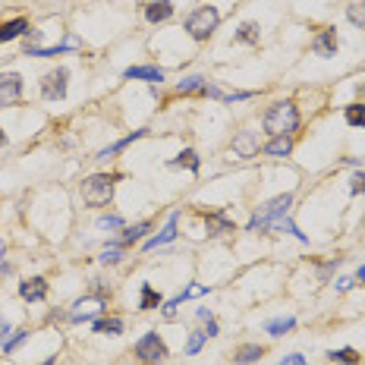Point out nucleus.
Listing matches in <instances>:
<instances>
[{
  "label": "nucleus",
  "mask_w": 365,
  "mask_h": 365,
  "mask_svg": "<svg viewBox=\"0 0 365 365\" xmlns=\"http://www.w3.org/2000/svg\"><path fill=\"white\" fill-rule=\"evenodd\" d=\"M350 192H352V195H362V199H365V170H356V173H352Z\"/></svg>",
  "instance_id": "nucleus-39"
},
{
  "label": "nucleus",
  "mask_w": 365,
  "mask_h": 365,
  "mask_svg": "<svg viewBox=\"0 0 365 365\" xmlns=\"http://www.w3.org/2000/svg\"><path fill=\"white\" fill-rule=\"evenodd\" d=\"M327 362H331V365H359V362H362V352L352 350V346L327 350Z\"/></svg>",
  "instance_id": "nucleus-27"
},
{
  "label": "nucleus",
  "mask_w": 365,
  "mask_h": 365,
  "mask_svg": "<svg viewBox=\"0 0 365 365\" xmlns=\"http://www.w3.org/2000/svg\"><path fill=\"white\" fill-rule=\"evenodd\" d=\"M289 208H293V192H280L274 195L271 201H264V205L255 208V214L249 217V224H245V233H268L271 224H274L277 217H283V214H289Z\"/></svg>",
  "instance_id": "nucleus-2"
},
{
  "label": "nucleus",
  "mask_w": 365,
  "mask_h": 365,
  "mask_svg": "<svg viewBox=\"0 0 365 365\" xmlns=\"http://www.w3.org/2000/svg\"><path fill=\"white\" fill-rule=\"evenodd\" d=\"M22 101V76L13 69H0V110L16 107Z\"/></svg>",
  "instance_id": "nucleus-8"
},
{
  "label": "nucleus",
  "mask_w": 365,
  "mask_h": 365,
  "mask_svg": "<svg viewBox=\"0 0 365 365\" xmlns=\"http://www.w3.org/2000/svg\"><path fill=\"white\" fill-rule=\"evenodd\" d=\"M255 92H227L224 94V104H239V101H252Z\"/></svg>",
  "instance_id": "nucleus-40"
},
{
  "label": "nucleus",
  "mask_w": 365,
  "mask_h": 365,
  "mask_svg": "<svg viewBox=\"0 0 365 365\" xmlns=\"http://www.w3.org/2000/svg\"><path fill=\"white\" fill-rule=\"evenodd\" d=\"M173 10H176L173 0H148V3H145V19H148L151 25H161L173 16Z\"/></svg>",
  "instance_id": "nucleus-16"
},
{
  "label": "nucleus",
  "mask_w": 365,
  "mask_h": 365,
  "mask_svg": "<svg viewBox=\"0 0 365 365\" xmlns=\"http://www.w3.org/2000/svg\"><path fill=\"white\" fill-rule=\"evenodd\" d=\"M233 41L236 44H249V48H255L258 41H262V25L258 22H239V29H236V35H233Z\"/></svg>",
  "instance_id": "nucleus-26"
},
{
  "label": "nucleus",
  "mask_w": 365,
  "mask_h": 365,
  "mask_svg": "<svg viewBox=\"0 0 365 365\" xmlns=\"http://www.w3.org/2000/svg\"><path fill=\"white\" fill-rule=\"evenodd\" d=\"M346 164H350V167H356V170H362V157H346Z\"/></svg>",
  "instance_id": "nucleus-48"
},
{
  "label": "nucleus",
  "mask_w": 365,
  "mask_h": 365,
  "mask_svg": "<svg viewBox=\"0 0 365 365\" xmlns=\"http://www.w3.org/2000/svg\"><path fill=\"white\" fill-rule=\"evenodd\" d=\"M262 155L268 157H289L293 155V136H271L262 145Z\"/></svg>",
  "instance_id": "nucleus-22"
},
{
  "label": "nucleus",
  "mask_w": 365,
  "mask_h": 365,
  "mask_svg": "<svg viewBox=\"0 0 365 365\" xmlns=\"http://www.w3.org/2000/svg\"><path fill=\"white\" fill-rule=\"evenodd\" d=\"M126 220L123 214H101L98 217V230H123Z\"/></svg>",
  "instance_id": "nucleus-35"
},
{
  "label": "nucleus",
  "mask_w": 365,
  "mask_h": 365,
  "mask_svg": "<svg viewBox=\"0 0 365 365\" xmlns=\"http://www.w3.org/2000/svg\"><path fill=\"white\" fill-rule=\"evenodd\" d=\"M180 306H182V296L176 293L173 299H164V306H161V315H164V318H167V321H173V318H176V312H180Z\"/></svg>",
  "instance_id": "nucleus-37"
},
{
  "label": "nucleus",
  "mask_w": 365,
  "mask_h": 365,
  "mask_svg": "<svg viewBox=\"0 0 365 365\" xmlns=\"http://www.w3.org/2000/svg\"><path fill=\"white\" fill-rule=\"evenodd\" d=\"M69 92V69L54 66L41 76V98L44 101H63Z\"/></svg>",
  "instance_id": "nucleus-7"
},
{
  "label": "nucleus",
  "mask_w": 365,
  "mask_h": 365,
  "mask_svg": "<svg viewBox=\"0 0 365 365\" xmlns=\"http://www.w3.org/2000/svg\"><path fill=\"white\" fill-rule=\"evenodd\" d=\"M220 25V10L214 3H201L182 19V31H186L192 41H208V38L217 31Z\"/></svg>",
  "instance_id": "nucleus-3"
},
{
  "label": "nucleus",
  "mask_w": 365,
  "mask_h": 365,
  "mask_svg": "<svg viewBox=\"0 0 365 365\" xmlns=\"http://www.w3.org/2000/svg\"><path fill=\"white\" fill-rule=\"evenodd\" d=\"M29 19L25 16H16V19H6V22H0V44H10L16 41V38H25V31H29Z\"/></svg>",
  "instance_id": "nucleus-19"
},
{
  "label": "nucleus",
  "mask_w": 365,
  "mask_h": 365,
  "mask_svg": "<svg viewBox=\"0 0 365 365\" xmlns=\"http://www.w3.org/2000/svg\"><path fill=\"white\" fill-rule=\"evenodd\" d=\"M48 293H50V283L44 277H25V280H19V299L25 302H44Z\"/></svg>",
  "instance_id": "nucleus-13"
},
{
  "label": "nucleus",
  "mask_w": 365,
  "mask_h": 365,
  "mask_svg": "<svg viewBox=\"0 0 365 365\" xmlns=\"http://www.w3.org/2000/svg\"><path fill=\"white\" fill-rule=\"evenodd\" d=\"M201 331H205V337L208 340H214L220 334V324H217V318H211V321H205V327H201Z\"/></svg>",
  "instance_id": "nucleus-43"
},
{
  "label": "nucleus",
  "mask_w": 365,
  "mask_h": 365,
  "mask_svg": "<svg viewBox=\"0 0 365 365\" xmlns=\"http://www.w3.org/2000/svg\"><path fill=\"white\" fill-rule=\"evenodd\" d=\"M6 255V243H3V239H0V258H3Z\"/></svg>",
  "instance_id": "nucleus-51"
},
{
  "label": "nucleus",
  "mask_w": 365,
  "mask_h": 365,
  "mask_svg": "<svg viewBox=\"0 0 365 365\" xmlns=\"http://www.w3.org/2000/svg\"><path fill=\"white\" fill-rule=\"evenodd\" d=\"M123 79H129V82H148V85H161L167 76H164V69L155 66V63H136V66H126L123 69Z\"/></svg>",
  "instance_id": "nucleus-11"
},
{
  "label": "nucleus",
  "mask_w": 365,
  "mask_h": 365,
  "mask_svg": "<svg viewBox=\"0 0 365 365\" xmlns=\"http://www.w3.org/2000/svg\"><path fill=\"white\" fill-rule=\"evenodd\" d=\"M151 230H155V220H138V224H132V227H123V236H120L117 243H120V245H126V249H129V245L142 243V239L148 236Z\"/></svg>",
  "instance_id": "nucleus-21"
},
{
  "label": "nucleus",
  "mask_w": 365,
  "mask_h": 365,
  "mask_svg": "<svg viewBox=\"0 0 365 365\" xmlns=\"http://www.w3.org/2000/svg\"><path fill=\"white\" fill-rule=\"evenodd\" d=\"M195 318H199L201 324H205V321H211V318H214V312H211V308H195Z\"/></svg>",
  "instance_id": "nucleus-45"
},
{
  "label": "nucleus",
  "mask_w": 365,
  "mask_h": 365,
  "mask_svg": "<svg viewBox=\"0 0 365 365\" xmlns=\"http://www.w3.org/2000/svg\"><path fill=\"white\" fill-rule=\"evenodd\" d=\"M233 155L239 157V161H249V157H258V151H262V145H258V132L252 129H243L233 136Z\"/></svg>",
  "instance_id": "nucleus-12"
},
{
  "label": "nucleus",
  "mask_w": 365,
  "mask_h": 365,
  "mask_svg": "<svg viewBox=\"0 0 365 365\" xmlns=\"http://www.w3.org/2000/svg\"><path fill=\"white\" fill-rule=\"evenodd\" d=\"M10 274H13V264L6 258H0V277H10Z\"/></svg>",
  "instance_id": "nucleus-46"
},
{
  "label": "nucleus",
  "mask_w": 365,
  "mask_h": 365,
  "mask_svg": "<svg viewBox=\"0 0 365 365\" xmlns=\"http://www.w3.org/2000/svg\"><path fill=\"white\" fill-rule=\"evenodd\" d=\"M104 312H107V302L101 299V296L88 293V296H82V299L73 302V312H66V321H73V324H85V321L101 318Z\"/></svg>",
  "instance_id": "nucleus-6"
},
{
  "label": "nucleus",
  "mask_w": 365,
  "mask_h": 365,
  "mask_svg": "<svg viewBox=\"0 0 365 365\" xmlns=\"http://www.w3.org/2000/svg\"><path fill=\"white\" fill-rule=\"evenodd\" d=\"M271 230H274V233H289V236H296V239H299V243H308V236L299 230V227L293 224V217H289V214H283V217H277L274 224H271Z\"/></svg>",
  "instance_id": "nucleus-29"
},
{
  "label": "nucleus",
  "mask_w": 365,
  "mask_h": 365,
  "mask_svg": "<svg viewBox=\"0 0 365 365\" xmlns=\"http://www.w3.org/2000/svg\"><path fill=\"white\" fill-rule=\"evenodd\" d=\"M145 136H148V129H136V132H129V136L117 138V142H110L107 148H101V151H98V161H110V157H117L120 151H126L132 142H138V138H145Z\"/></svg>",
  "instance_id": "nucleus-17"
},
{
  "label": "nucleus",
  "mask_w": 365,
  "mask_h": 365,
  "mask_svg": "<svg viewBox=\"0 0 365 365\" xmlns=\"http://www.w3.org/2000/svg\"><path fill=\"white\" fill-rule=\"evenodd\" d=\"M337 48H340V41H337V29H334V25L321 29L312 41V50L318 57H337Z\"/></svg>",
  "instance_id": "nucleus-15"
},
{
  "label": "nucleus",
  "mask_w": 365,
  "mask_h": 365,
  "mask_svg": "<svg viewBox=\"0 0 365 365\" xmlns=\"http://www.w3.org/2000/svg\"><path fill=\"white\" fill-rule=\"evenodd\" d=\"M264 346L262 343H239L236 350H233V365H255L264 359Z\"/></svg>",
  "instance_id": "nucleus-18"
},
{
  "label": "nucleus",
  "mask_w": 365,
  "mask_h": 365,
  "mask_svg": "<svg viewBox=\"0 0 365 365\" xmlns=\"http://www.w3.org/2000/svg\"><path fill=\"white\" fill-rule=\"evenodd\" d=\"M161 306H164L161 289H157L155 283H142V287H138V308H142V312H151V308H161Z\"/></svg>",
  "instance_id": "nucleus-24"
},
{
  "label": "nucleus",
  "mask_w": 365,
  "mask_h": 365,
  "mask_svg": "<svg viewBox=\"0 0 365 365\" xmlns=\"http://www.w3.org/2000/svg\"><path fill=\"white\" fill-rule=\"evenodd\" d=\"M29 337H31V331H25V327H19V331H13V334H10V340H6V343H3V350H0V352H6V356H10V352H16L19 346H22Z\"/></svg>",
  "instance_id": "nucleus-33"
},
{
  "label": "nucleus",
  "mask_w": 365,
  "mask_h": 365,
  "mask_svg": "<svg viewBox=\"0 0 365 365\" xmlns=\"http://www.w3.org/2000/svg\"><path fill=\"white\" fill-rule=\"evenodd\" d=\"M94 334H104V337H120L126 331V321L117 318V315H101V318L92 321Z\"/></svg>",
  "instance_id": "nucleus-23"
},
{
  "label": "nucleus",
  "mask_w": 365,
  "mask_h": 365,
  "mask_svg": "<svg viewBox=\"0 0 365 365\" xmlns=\"http://www.w3.org/2000/svg\"><path fill=\"white\" fill-rule=\"evenodd\" d=\"M54 362H57V356H48V359H44V362H41V365H54Z\"/></svg>",
  "instance_id": "nucleus-50"
},
{
  "label": "nucleus",
  "mask_w": 365,
  "mask_h": 365,
  "mask_svg": "<svg viewBox=\"0 0 365 365\" xmlns=\"http://www.w3.org/2000/svg\"><path fill=\"white\" fill-rule=\"evenodd\" d=\"M132 356L138 359V365H164L170 359V350L157 331H145L142 337L132 343Z\"/></svg>",
  "instance_id": "nucleus-5"
},
{
  "label": "nucleus",
  "mask_w": 365,
  "mask_h": 365,
  "mask_svg": "<svg viewBox=\"0 0 365 365\" xmlns=\"http://www.w3.org/2000/svg\"><path fill=\"white\" fill-rule=\"evenodd\" d=\"M10 334H13V324H10V321L0 318V350H3V343L10 340Z\"/></svg>",
  "instance_id": "nucleus-44"
},
{
  "label": "nucleus",
  "mask_w": 365,
  "mask_h": 365,
  "mask_svg": "<svg viewBox=\"0 0 365 365\" xmlns=\"http://www.w3.org/2000/svg\"><path fill=\"white\" fill-rule=\"evenodd\" d=\"M352 287H356V277H337V280H334V289H337V293H350Z\"/></svg>",
  "instance_id": "nucleus-42"
},
{
  "label": "nucleus",
  "mask_w": 365,
  "mask_h": 365,
  "mask_svg": "<svg viewBox=\"0 0 365 365\" xmlns=\"http://www.w3.org/2000/svg\"><path fill=\"white\" fill-rule=\"evenodd\" d=\"M343 120L352 126V129H365V101L362 104H359V101L356 104H346L343 107Z\"/></svg>",
  "instance_id": "nucleus-30"
},
{
  "label": "nucleus",
  "mask_w": 365,
  "mask_h": 365,
  "mask_svg": "<svg viewBox=\"0 0 365 365\" xmlns=\"http://www.w3.org/2000/svg\"><path fill=\"white\" fill-rule=\"evenodd\" d=\"M6 142H10V138H6V132H3V129H0V148H3V145H6Z\"/></svg>",
  "instance_id": "nucleus-49"
},
{
  "label": "nucleus",
  "mask_w": 365,
  "mask_h": 365,
  "mask_svg": "<svg viewBox=\"0 0 365 365\" xmlns=\"http://www.w3.org/2000/svg\"><path fill=\"white\" fill-rule=\"evenodd\" d=\"M113 189H117V176L113 173H92L82 180L79 195L88 208H107L113 201Z\"/></svg>",
  "instance_id": "nucleus-4"
},
{
  "label": "nucleus",
  "mask_w": 365,
  "mask_h": 365,
  "mask_svg": "<svg viewBox=\"0 0 365 365\" xmlns=\"http://www.w3.org/2000/svg\"><path fill=\"white\" fill-rule=\"evenodd\" d=\"M340 264H343V258H327V262H321V264H318V274H321V280H327V277H331L334 271L340 268Z\"/></svg>",
  "instance_id": "nucleus-38"
},
{
  "label": "nucleus",
  "mask_w": 365,
  "mask_h": 365,
  "mask_svg": "<svg viewBox=\"0 0 365 365\" xmlns=\"http://www.w3.org/2000/svg\"><path fill=\"white\" fill-rule=\"evenodd\" d=\"M123 258H126V245H120L117 239H110V243H107L104 249L98 252V262L104 264V268H117Z\"/></svg>",
  "instance_id": "nucleus-25"
},
{
  "label": "nucleus",
  "mask_w": 365,
  "mask_h": 365,
  "mask_svg": "<svg viewBox=\"0 0 365 365\" xmlns=\"http://www.w3.org/2000/svg\"><path fill=\"white\" fill-rule=\"evenodd\" d=\"M208 293H211V287H208V283H189L186 289H180L182 302H186V299H199V296H208Z\"/></svg>",
  "instance_id": "nucleus-36"
},
{
  "label": "nucleus",
  "mask_w": 365,
  "mask_h": 365,
  "mask_svg": "<svg viewBox=\"0 0 365 365\" xmlns=\"http://www.w3.org/2000/svg\"><path fill=\"white\" fill-rule=\"evenodd\" d=\"M205 343H208V337H205V331H192L186 337V343H182V356H199L201 350H205Z\"/></svg>",
  "instance_id": "nucleus-32"
},
{
  "label": "nucleus",
  "mask_w": 365,
  "mask_h": 365,
  "mask_svg": "<svg viewBox=\"0 0 365 365\" xmlns=\"http://www.w3.org/2000/svg\"><path fill=\"white\" fill-rule=\"evenodd\" d=\"M293 327H296V318H293V315H280V318L264 321V334H271V337H283V334H289Z\"/></svg>",
  "instance_id": "nucleus-28"
},
{
  "label": "nucleus",
  "mask_w": 365,
  "mask_h": 365,
  "mask_svg": "<svg viewBox=\"0 0 365 365\" xmlns=\"http://www.w3.org/2000/svg\"><path fill=\"white\" fill-rule=\"evenodd\" d=\"M352 277H356V283H362V287H365V264H359L356 274H352Z\"/></svg>",
  "instance_id": "nucleus-47"
},
{
  "label": "nucleus",
  "mask_w": 365,
  "mask_h": 365,
  "mask_svg": "<svg viewBox=\"0 0 365 365\" xmlns=\"http://www.w3.org/2000/svg\"><path fill=\"white\" fill-rule=\"evenodd\" d=\"M201 220H205V230H208V236H211V239L230 236V233L236 230L233 217L224 211V208H217V211H201Z\"/></svg>",
  "instance_id": "nucleus-9"
},
{
  "label": "nucleus",
  "mask_w": 365,
  "mask_h": 365,
  "mask_svg": "<svg viewBox=\"0 0 365 365\" xmlns=\"http://www.w3.org/2000/svg\"><path fill=\"white\" fill-rule=\"evenodd\" d=\"M302 126V117H299V107L293 101H274L268 110L262 113V129L271 136H293L296 129Z\"/></svg>",
  "instance_id": "nucleus-1"
},
{
  "label": "nucleus",
  "mask_w": 365,
  "mask_h": 365,
  "mask_svg": "<svg viewBox=\"0 0 365 365\" xmlns=\"http://www.w3.org/2000/svg\"><path fill=\"white\" fill-rule=\"evenodd\" d=\"M167 167L170 170H189V173H199V170H201V157H199V151H195V148H182L176 157H170Z\"/></svg>",
  "instance_id": "nucleus-20"
},
{
  "label": "nucleus",
  "mask_w": 365,
  "mask_h": 365,
  "mask_svg": "<svg viewBox=\"0 0 365 365\" xmlns=\"http://www.w3.org/2000/svg\"><path fill=\"white\" fill-rule=\"evenodd\" d=\"M346 19H350V25H356V29L365 31V0H362V3H350V6H346Z\"/></svg>",
  "instance_id": "nucleus-34"
},
{
  "label": "nucleus",
  "mask_w": 365,
  "mask_h": 365,
  "mask_svg": "<svg viewBox=\"0 0 365 365\" xmlns=\"http://www.w3.org/2000/svg\"><path fill=\"white\" fill-rule=\"evenodd\" d=\"M176 236H180V211L170 214L167 224L161 227V233H155V236L145 239V252H155V249H161V245H170Z\"/></svg>",
  "instance_id": "nucleus-10"
},
{
  "label": "nucleus",
  "mask_w": 365,
  "mask_h": 365,
  "mask_svg": "<svg viewBox=\"0 0 365 365\" xmlns=\"http://www.w3.org/2000/svg\"><path fill=\"white\" fill-rule=\"evenodd\" d=\"M69 50H82L79 35H66V41L54 44V48H25V57H41V60H48V57H63V54H69Z\"/></svg>",
  "instance_id": "nucleus-14"
},
{
  "label": "nucleus",
  "mask_w": 365,
  "mask_h": 365,
  "mask_svg": "<svg viewBox=\"0 0 365 365\" xmlns=\"http://www.w3.org/2000/svg\"><path fill=\"white\" fill-rule=\"evenodd\" d=\"M277 365H312V362H308V359L302 356V352H287V356H283Z\"/></svg>",
  "instance_id": "nucleus-41"
},
{
  "label": "nucleus",
  "mask_w": 365,
  "mask_h": 365,
  "mask_svg": "<svg viewBox=\"0 0 365 365\" xmlns=\"http://www.w3.org/2000/svg\"><path fill=\"white\" fill-rule=\"evenodd\" d=\"M205 76H199V73H195V76H182V79L180 82H176V94H199L201 92V88H205Z\"/></svg>",
  "instance_id": "nucleus-31"
}]
</instances>
